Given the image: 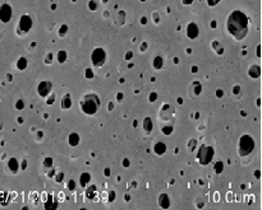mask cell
<instances>
[{"mask_svg":"<svg viewBox=\"0 0 262 210\" xmlns=\"http://www.w3.org/2000/svg\"><path fill=\"white\" fill-rule=\"evenodd\" d=\"M159 204H160V206L161 208H169V197H167V195H165V194H162L161 196H160V199H159Z\"/></svg>","mask_w":262,"mask_h":210,"instance_id":"cell-10","label":"cell"},{"mask_svg":"<svg viewBox=\"0 0 262 210\" xmlns=\"http://www.w3.org/2000/svg\"><path fill=\"white\" fill-rule=\"evenodd\" d=\"M12 17V9L9 5H3L0 8V18H2L3 22H8Z\"/></svg>","mask_w":262,"mask_h":210,"instance_id":"cell-6","label":"cell"},{"mask_svg":"<svg viewBox=\"0 0 262 210\" xmlns=\"http://www.w3.org/2000/svg\"><path fill=\"white\" fill-rule=\"evenodd\" d=\"M19 61H20V62H19V65H18V66H19L20 69H22V68H24V66H26V62H24L26 60H24V59H20Z\"/></svg>","mask_w":262,"mask_h":210,"instance_id":"cell-20","label":"cell"},{"mask_svg":"<svg viewBox=\"0 0 262 210\" xmlns=\"http://www.w3.org/2000/svg\"><path fill=\"white\" fill-rule=\"evenodd\" d=\"M155 152L159 154V155L164 154V153L166 152V146H165V144H162V143H157V144L155 145Z\"/></svg>","mask_w":262,"mask_h":210,"instance_id":"cell-11","label":"cell"},{"mask_svg":"<svg viewBox=\"0 0 262 210\" xmlns=\"http://www.w3.org/2000/svg\"><path fill=\"white\" fill-rule=\"evenodd\" d=\"M50 89H51V84L49 82H42L38 87V92H40L41 96H46V94L50 92Z\"/></svg>","mask_w":262,"mask_h":210,"instance_id":"cell-7","label":"cell"},{"mask_svg":"<svg viewBox=\"0 0 262 210\" xmlns=\"http://www.w3.org/2000/svg\"><path fill=\"white\" fill-rule=\"evenodd\" d=\"M104 61H105V51L102 48H96L92 54V62L96 66H100L104 64Z\"/></svg>","mask_w":262,"mask_h":210,"instance_id":"cell-5","label":"cell"},{"mask_svg":"<svg viewBox=\"0 0 262 210\" xmlns=\"http://www.w3.org/2000/svg\"><path fill=\"white\" fill-rule=\"evenodd\" d=\"M187 33L191 38H196L198 36V27L194 23H191L189 26H188V32Z\"/></svg>","mask_w":262,"mask_h":210,"instance_id":"cell-9","label":"cell"},{"mask_svg":"<svg viewBox=\"0 0 262 210\" xmlns=\"http://www.w3.org/2000/svg\"><path fill=\"white\" fill-rule=\"evenodd\" d=\"M253 148H255V141H253V139L251 138V136H248V135L242 136V139H240V143H239V153H240V155L244 157V155L249 154L253 150Z\"/></svg>","mask_w":262,"mask_h":210,"instance_id":"cell-3","label":"cell"},{"mask_svg":"<svg viewBox=\"0 0 262 210\" xmlns=\"http://www.w3.org/2000/svg\"><path fill=\"white\" fill-rule=\"evenodd\" d=\"M153 98L156 99V94H152V96H151V101H153Z\"/></svg>","mask_w":262,"mask_h":210,"instance_id":"cell-24","label":"cell"},{"mask_svg":"<svg viewBox=\"0 0 262 210\" xmlns=\"http://www.w3.org/2000/svg\"><path fill=\"white\" fill-rule=\"evenodd\" d=\"M249 75L253 77V78H257L260 75V68L258 66H252L249 70Z\"/></svg>","mask_w":262,"mask_h":210,"instance_id":"cell-13","label":"cell"},{"mask_svg":"<svg viewBox=\"0 0 262 210\" xmlns=\"http://www.w3.org/2000/svg\"><path fill=\"white\" fill-rule=\"evenodd\" d=\"M143 128L146 129L147 134L151 131V129H152V122H151V119H150V117H147V119L144 120V122H143Z\"/></svg>","mask_w":262,"mask_h":210,"instance_id":"cell-12","label":"cell"},{"mask_svg":"<svg viewBox=\"0 0 262 210\" xmlns=\"http://www.w3.org/2000/svg\"><path fill=\"white\" fill-rule=\"evenodd\" d=\"M214 170H215L216 173H220V172H221V170H223V163L221 162H217L215 164V167H214Z\"/></svg>","mask_w":262,"mask_h":210,"instance_id":"cell-16","label":"cell"},{"mask_svg":"<svg viewBox=\"0 0 262 210\" xmlns=\"http://www.w3.org/2000/svg\"><path fill=\"white\" fill-rule=\"evenodd\" d=\"M64 59H65V54H64V52H60V55H59V60L63 62V60H64Z\"/></svg>","mask_w":262,"mask_h":210,"instance_id":"cell-22","label":"cell"},{"mask_svg":"<svg viewBox=\"0 0 262 210\" xmlns=\"http://www.w3.org/2000/svg\"><path fill=\"white\" fill-rule=\"evenodd\" d=\"M198 159H200L201 164H208L210 162H211L212 159V157H214V149L211 148V146H206V145H202L201 146V149L198 150Z\"/></svg>","mask_w":262,"mask_h":210,"instance_id":"cell-4","label":"cell"},{"mask_svg":"<svg viewBox=\"0 0 262 210\" xmlns=\"http://www.w3.org/2000/svg\"><path fill=\"white\" fill-rule=\"evenodd\" d=\"M228 31L237 40H242L248 32V18L239 10H235L228 18Z\"/></svg>","mask_w":262,"mask_h":210,"instance_id":"cell-1","label":"cell"},{"mask_svg":"<svg viewBox=\"0 0 262 210\" xmlns=\"http://www.w3.org/2000/svg\"><path fill=\"white\" fill-rule=\"evenodd\" d=\"M81 106H82V110L86 113L92 115V113H95L99 108V99L95 96H86L85 99H82Z\"/></svg>","mask_w":262,"mask_h":210,"instance_id":"cell-2","label":"cell"},{"mask_svg":"<svg viewBox=\"0 0 262 210\" xmlns=\"http://www.w3.org/2000/svg\"><path fill=\"white\" fill-rule=\"evenodd\" d=\"M61 106L64 107V108H68V107L70 106V102H69V97H65V99H64V103H61Z\"/></svg>","mask_w":262,"mask_h":210,"instance_id":"cell-18","label":"cell"},{"mask_svg":"<svg viewBox=\"0 0 262 210\" xmlns=\"http://www.w3.org/2000/svg\"><path fill=\"white\" fill-rule=\"evenodd\" d=\"M31 24H32V22H31V19L28 17H23L22 19H20V29L24 31V32H27V31L29 29Z\"/></svg>","mask_w":262,"mask_h":210,"instance_id":"cell-8","label":"cell"},{"mask_svg":"<svg viewBox=\"0 0 262 210\" xmlns=\"http://www.w3.org/2000/svg\"><path fill=\"white\" fill-rule=\"evenodd\" d=\"M90 180V176L87 174V173H83V176L81 177V182H82V185H86V182Z\"/></svg>","mask_w":262,"mask_h":210,"instance_id":"cell-17","label":"cell"},{"mask_svg":"<svg viewBox=\"0 0 262 210\" xmlns=\"http://www.w3.org/2000/svg\"><path fill=\"white\" fill-rule=\"evenodd\" d=\"M153 66L157 68V69L161 68V66H162V59H161V57H156V59L153 60Z\"/></svg>","mask_w":262,"mask_h":210,"instance_id":"cell-14","label":"cell"},{"mask_svg":"<svg viewBox=\"0 0 262 210\" xmlns=\"http://www.w3.org/2000/svg\"><path fill=\"white\" fill-rule=\"evenodd\" d=\"M192 2H193V0H183V3H184V4H191Z\"/></svg>","mask_w":262,"mask_h":210,"instance_id":"cell-23","label":"cell"},{"mask_svg":"<svg viewBox=\"0 0 262 210\" xmlns=\"http://www.w3.org/2000/svg\"><path fill=\"white\" fill-rule=\"evenodd\" d=\"M9 166H10V168H12V167H13V170L16 171V168H17V164H16V161H10V164H9Z\"/></svg>","mask_w":262,"mask_h":210,"instance_id":"cell-21","label":"cell"},{"mask_svg":"<svg viewBox=\"0 0 262 210\" xmlns=\"http://www.w3.org/2000/svg\"><path fill=\"white\" fill-rule=\"evenodd\" d=\"M69 141L72 145H77V141H78V135L77 134H72L70 138H69Z\"/></svg>","mask_w":262,"mask_h":210,"instance_id":"cell-15","label":"cell"},{"mask_svg":"<svg viewBox=\"0 0 262 210\" xmlns=\"http://www.w3.org/2000/svg\"><path fill=\"white\" fill-rule=\"evenodd\" d=\"M162 131H164V134L169 135V134L173 131V128H171V126H169V128H164V129H162Z\"/></svg>","mask_w":262,"mask_h":210,"instance_id":"cell-19","label":"cell"}]
</instances>
